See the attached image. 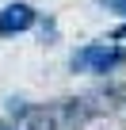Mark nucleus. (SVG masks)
Here are the masks:
<instances>
[{
    "label": "nucleus",
    "mask_w": 126,
    "mask_h": 130,
    "mask_svg": "<svg viewBox=\"0 0 126 130\" xmlns=\"http://www.w3.org/2000/svg\"><path fill=\"white\" fill-rule=\"evenodd\" d=\"M118 65H122L118 46H84L80 54H73V69H80V73H111Z\"/></svg>",
    "instance_id": "obj_1"
},
{
    "label": "nucleus",
    "mask_w": 126,
    "mask_h": 130,
    "mask_svg": "<svg viewBox=\"0 0 126 130\" xmlns=\"http://www.w3.org/2000/svg\"><path fill=\"white\" fill-rule=\"evenodd\" d=\"M34 23V8L31 4H8L0 12V35H19Z\"/></svg>",
    "instance_id": "obj_2"
},
{
    "label": "nucleus",
    "mask_w": 126,
    "mask_h": 130,
    "mask_svg": "<svg viewBox=\"0 0 126 130\" xmlns=\"http://www.w3.org/2000/svg\"><path fill=\"white\" fill-rule=\"evenodd\" d=\"M111 4H115V12H126V0H111Z\"/></svg>",
    "instance_id": "obj_3"
},
{
    "label": "nucleus",
    "mask_w": 126,
    "mask_h": 130,
    "mask_svg": "<svg viewBox=\"0 0 126 130\" xmlns=\"http://www.w3.org/2000/svg\"><path fill=\"white\" fill-rule=\"evenodd\" d=\"M0 130H12V126H0Z\"/></svg>",
    "instance_id": "obj_4"
},
{
    "label": "nucleus",
    "mask_w": 126,
    "mask_h": 130,
    "mask_svg": "<svg viewBox=\"0 0 126 130\" xmlns=\"http://www.w3.org/2000/svg\"><path fill=\"white\" fill-rule=\"evenodd\" d=\"M103 4H111V0H103Z\"/></svg>",
    "instance_id": "obj_5"
}]
</instances>
